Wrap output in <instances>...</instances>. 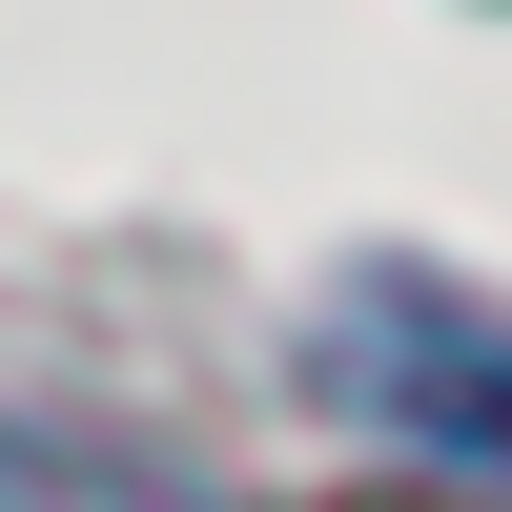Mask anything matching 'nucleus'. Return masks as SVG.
I'll list each match as a JSON object with an SVG mask.
<instances>
[{
	"label": "nucleus",
	"mask_w": 512,
	"mask_h": 512,
	"mask_svg": "<svg viewBox=\"0 0 512 512\" xmlns=\"http://www.w3.org/2000/svg\"><path fill=\"white\" fill-rule=\"evenodd\" d=\"M328 349H349V390L390 410V431H431L451 472H512V308L451 267H369L349 308H328Z\"/></svg>",
	"instance_id": "f257e3e1"
}]
</instances>
